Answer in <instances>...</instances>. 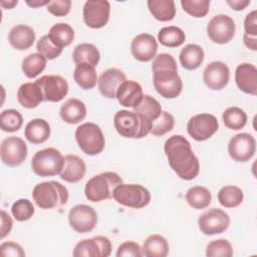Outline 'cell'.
<instances>
[{
	"mask_svg": "<svg viewBox=\"0 0 257 257\" xmlns=\"http://www.w3.org/2000/svg\"><path fill=\"white\" fill-rule=\"evenodd\" d=\"M26 143L19 137H8L1 143V161L8 167L20 166L27 157Z\"/></svg>",
	"mask_w": 257,
	"mask_h": 257,
	"instance_id": "cell-16",
	"label": "cell"
},
{
	"mask_svg": "<svg viewBox=\"0 0 257 257\" xmlns=\"http://www.w3.org/2000/svg\"><path fill=\"white\" fill-rule=\"evenodd\" d=\"M219 128V122L211 113H199L192 116L187 123L188 134L198 142L210 139Z\"/></svg>",
	"mask_w": 257,
	"mask_h": 257,
	"instance_id": "cell-10",
	"label": "cell"
},
{
	"mask_svg": "<svg viewBox=\"0 0 257 257\" xmlns=\"http://www.w3.org/2000/svg\"><path fill=\"white\" fill-rule=\"evenodd\" d=\"M59 115L61 119L69 124H75L83 120L86 116L85 104L77 98H68L60 107Z\"/></svg>",
	"mask_w": 257,
	"mask_h": 257,
	"instance_id": "cell-26",
	"label": "cell"
},
{
	"mask_svg": "<svg viewBox=\"0 0 257 257\" xmlns=\"http://www.w3.org/2000/svg\"><path fill=\"white\" fill-rule=\"evenodd\" d=\"M68 190L56 181L37 184L32 190V199L43 210H50L64 206L68 201Z\"/></svg>",
	"mask_w": 257,
	"mask_h": 257,
	"instance_id": "cell-4",
	"label": "cell"
},
{
	"mask_svg": "<svg viewBox=\"0 0 257 257\" xmlns=\"http://www.w3.org/2000/svg\"><path fill=\"white\" fill-rule=\"evenodd\" d=\"M158 51V42L156 38L149 33L137 35L131 43V52L135 59L148 62L155 58Z\"/></svg>",
	"mask_w": 257,
	"mask_h": 257,
	"instance_id": "cell-19",
	"label": "cell"
},
{
	"mask_svg": "<svg viewBox=\"0 0 257 257\" xmlns=\"http://www.w3.org/2000/svg\"><path fill=\"white\" fill-rule=\"evenodd\" d=\"M17 100L25 108H34L42 102L43 94L39 85L34 82H25L17 90Z\"/></svg>",
	"mask_w": 257,
	"mask_h": 257,
	"instance_id": "cell-25",
	"label": "cell"
},
{
	"mask_svg": "<svg viewBox=\"0 0 257 257\" xmlns=\"http://www.w3.org/2000/svg\"><path fill=\"white\" fill-rule=\"evenodd\" d=\"M50 125L43 118H34L30 120L24 130V137L33 144L39 145L45 143L50 137Z\"/></svg>",
	"mask_w": 257,
	"mask_h": 257,
	"instance_id": "cell-27",
	"label": "cell"
},
{
	"mask_svg": "<svg viewBox=\"0 0 257 257\" xmlns=\"http://www.w3.org/2000/svg\"><path fill=\"white\" fill-rule=\"evenodd\" d=\"M47 35L55 45L63 49L73 41L74 30L67 23H56L51 26Z\"/></svg>",
	"mask_w": 257,
	"mask_h": 257,
	"instance_id": "cell-33",
	"label": "cell"
},
{
	"mask_svg": "<svg viewBox=\"0 0 257 257\" xmlns=\"http://www.w3.org/2000/svg\"><path fill=\"white\" fill-rule=\"evenodd\" d=\"M164 151L171 169L180 179L191 181L199 175V159L185 137L181 135L170 137L165 143Z\"/></svg>",
	"mask_w": 257,
	"mask_h": 257,
	"instance_id": "cell-1",
	"label": "cell"
},
{
	"mask_svg": "<svg viewBox=\"0 0 257 257\" xmlns=\"http://www.w3.org/2000/svg\"><path fill=\"white\" fill-rule=\"evenodd\" d=\"M73 79L82 89L87 90L93 88L98 80L95 66L87 63L77 64L74 68Z\"/></svg>",
	"mask_w": 257,
	"mask_h": 257,
	"instance_id": "cell-32",
	"label": "cell"
},
{
	"mask_svg": "<svg viewBox=\"0 0 257 257\" xmlns=\"http://www.w3.org/2000/svg\"><path fill=\"white\" fill-rule=\"evenodd\" d=\"M153 83L157 92L164 98H176L183 89V81L178 73L175 58L169 53L155 56L153 64Z\"/></svg>",
	"mask_w": 257,
	"mask_h": 257,
	"instance_id": "cell-2",
	"label": "cell"
},
{
	"mask_svg": "<svg viewBox=\"0 0 257 257\" xmlns=\"http://www.w3.org/2000/svg\"><path fill=\"white\" fill-rule=\"evenodd\" d=\"M64 157L54 148L37 151L31 160V169L39 177H51L60 174Z\"/></svg>",
	"mask_w": 257,
	"mask_h": 257,
	"instance_id": "cell-7",
	"label": "cell"
},
{
	"mask_svg": "<svg viewBox=\"0 0 257 257\" xmlns=\"http://www.w3.org/2000/svg\"><path fill=\"white\" fill-rule=\"evenodd\" d=\"M230 225L229 215L218 208H212L203 213L198 219L200 231L208 236L225 232Z\"/></svg>",
	"mask_w": 257,
	"mask_h": 257,
	"instance_id": "cell-13",
	"label": "cell"
},
{
	"mask_svg": "<svg viewBox=\"0 0 257 257\" xmlns=\"http://www.w3.org/2000/svg\"><path fill=\"white\" fill-rule=\"evenodd\" d=\"M147 4L154 18L159 21H171L176 15V5L173 0H149Z\"/></svg>",
	"mask_w": 257,
	"mask_h": 257,
	"instance_id": "cell-31",
	"label": "cell"
},
{
	"mask_svg": "<svg viewBox=\"0 0 257 257\" xmlns=\"http://www.w3.org/2000/svg\"><path fill=\"white\" fill-rule=\"evenodd\" d=\"M133 111L144 115L153 122L160 116L163 110L160 102L155 97L150 94H144L143 100L138 106L134 107Z\"/></svg>",
	"mask_w": 257,
	"mask_h": 257,
	"instance_id": "cell-39",
	"label": "cell"
},
{
	"mask_svg": "<svg viewBox=\"0 0 257 257\" xmlns=\"http://www.w3.org/2000/svg\"><path fill=\"white\" fill-rule=\"evenodd\" d=\"M41 88L44 101L58 102L68 92V83L65 78L56 74L43 75L35 81Z\"/></svg>",
	"mask_w": 257,
	"mask_h": 257,
	"instance_id": "cell-17",
	"label": "cell"
},
{
	"mask_svg": "<svg viewBox=\"0 0 257 257\" xmlns=\"http://www.w3.org/2000/svg\"><path fill=\"white\" fill-rule=\"evenodd\" d=\"M110 5L106 0H88L83 5L84 23L93 29L105 26L109 19Z\"/></svg>",
	"mask_w": 257,
	"mask_h": 257,
	"instance_id": "cell-15",
	"label": "cell"
},
{
	"mask_svg": "<svg viewBox=\"0 0 257 257\" xmlns=\"http://www.w3.org/2000/svg\"><path fill=\"white\" fill-rule=\"evenodd\" d=\"M36 49L46 59H54V58L58 57L62 52V48L55 45L51 41V39L48 37V35H43L37 41Z\"/></svg>",
	"mask_w": 257,
	"mask_h": 257,
	"instance_id": "cell-45",
	"label": "cell"
},
{
	"mask_svg": "<svg viewBox=\"0 0 257 257\" xmlns=\"http://www.w3.org/2000/svg\"><path fill=\"white\" fill-rule=\"evenodd\" d=\"M126 80L125 74L116 67H110L104 70L98 80V90L106 98H116V93L123 81Z\"/></svg>",
	"mask_w": 257,
	"mask_h": 257,
	"instance_id": "cell-20",
	"label": "cell"
},
{
	"mask_svg": "<svg viewBox=\"0 0 257 257\" xmlns=\"http://www.w3.org/2000/svg\"><path fill=\"white\" fill-rule=\"evenodd\" d=\"M72 59L76 65L87 63L96 66L100 59V53L94 44L80 43L75 46L72 52Z\"/></svg>",
	"mask_w": 257,
	"mask_h": 257,
	"instance_id": "cell-30",
	"label": "cell"
},
{
	"mask_svg": "<svg viewBox=\"0 0 257 257\" xmlns=\"http://www.w3.org/2000/svg\"><path fill=\"white\" fill-rule=\"evenodd\" d=\"M0 255L2 257H24L25 252L19 244L8 241L0 245Z\"/></svg>",
	"mask_w": 257,
	"mask_h": 257,
	"instance_id": "cell-48",
	"label": "cell"
},
{
	"mask_svg": "<svg viewBox=\"0 0 257 257\" xmlns=\"http://www.w3.org/2000/svg\"><path fill=\"white\" fill-rule=\"evenodd\" d=\"M204 50L198 44H187L182 48L179 59L183 68L187 70L197 69L204 61Z\"/></svg>",
	"mask_w": 257,
	"mask_h": 257,
	"instance_id": "cell-28",
	"label": "cell"
},
{
	"mask_svg": "<svg viewBox=\"0 0 257 257\" xmlns=\"http://www.w3.org/2000/svg\"><path fill=\"white\" fill-rule=\"evenodd\" d=\"M233 254V247L226 239L213 240L206 248V256L208 257H232Z\"/></svg>",
	"mask_w": 257,
	"mask_h": 257,
	"instance_id": "cell-43",
	"label": "cell"
},
{
	"mask_svg": "<svg viewBox=\"0 0 257 257\" xmlns=\"http://www.w3.org/2000/svg\"><path fill=\"white\" fill-rule=\"evenodd\" d=\"M68 222L70 227L77 233H88L97 224V214L95 210L84 204L75 205L69 210Z\"/></svg>",
	"mask_w": 257,
	"mask_h": 257,
	"instance_id": "cell-12",
	"label": "cell"
},
{
	"mask_svg": "<svg viewBox=\"0 0 257 257\" xmlns=\"http://www.w3.org/2000/svg\"><path fill=\"white\" fill-rule=\"evenodd\" d=\"M13 227V220L10 215L4 210L1 211V229H0V239H4Z\"/></svg>",
	"mask_w": 257,
	"mask_h": 257,
	"instance_id": "cell-50",
	"label": "cell"
},
{
	"mask_svg": "<svg viewBox=\"0 0 257 257\" xmlns=\"http://www.w3.org/2000/svg\"><path fill=\"white\" fill-rule=\"evenodd\" d=\"M86 165L84 161L76 155H66L62 170L59 174L61 180L67 183H77L85 175Z\"/></svg>",
	"mask_w": 257,
	"mask_h": 257,
	"instance_id": "cell-23",
	"label": "cell"
},
{
	"mask_svg": "<svg viewBox=\"0 0 257 257\" xmlns=\"http://www.w3.org/2000/svg\"><path fill=\"white\" fill-rule=\"evenodd\" d=\"M186 201L190 207L196 210H202L211 204V192L203 186H194L186 193Z\"/></svg>",
	"mask_w": 257,
	"mask_h": 257,
	"instance_id": "cell-34",
	"label": "cell"
},
{
	"mask_svg": "<svg viewBox=\"0 0 257 257\" xmlns=\"http://www.w3.org/2000/svg\"><path fill=\"white\" fill-rule=\"evenodd\" d=\"M112 198L122 206L142 209L151 202L150 191L139 184H120L113 190Z\"/></svg>",
	"mask_w": 257,
	"mask_h": 257,
	"instance_id": "cell-8",
	"label": "cell"
},
{
	"mask_svg": "<svg viewBox=\"0 0 257 257\" xmlns=\"http://www.w3.org/2000/svg\"><path fill=\"white\" fill-rule=\"evenodd\" d=\"M23 123L22 114L13 108L5 109L0 114V127L3 132L14 133L19 131Z\"/></svg>",
	"mask_w": 257,
	"mask_h": 257,
	"instance_id": "cell-40",
	"label": "cell"
},
{
	"mask_svg": "<svg viewBox=\"0 0 257 257\" xmlns=\"http://www.w3.org/2000/svg\"><path fill=\"white\" fill-rule=\"evenodd\" d=\"M243 42L245 46L253 51L257 50V37L256 36H250L244 33L243 35Z\"/></svg>",
	"mask_w": 257,
	"mask_h": 257,
	"instance_id": "cell-52",
	"label": "cell"
},
{
	"mask_svg": "<svg viewBox=\"0 0 257 257\" xmlns=\"http://www.w3.org/2000/svg\"><path fill=\"white\" fill-rule=\"evenodd\" d=\"M181 5L185 12L196 18L205 17L210 9L208 0H182Z\"/></svg>",
	"mask_w": 257,
	"mask_h": 257,
	"instance_id": "cell-44",
	"label": "cell"
},
{
	"mask_svg": "<svg viewBox=\"0 0 257 257\" xmlns=\"http://www.w3.org/2000/svg\"><path fill=\"white\" fill-rule=\"evenodd\" d=\"M35 40V32L32 27L25 24L14 26L9 34L8 41L16 50H26L30 48Z\"/></svg>",
	"mask_w": 257,
	"mask_h": 257,
	"instance_id": "cell-24",
	"label": "cell"
},
{
	"mask_svg": "<svg viewBox=\"0 0 257 257\" xmlns=\"http://www.w3.org/2000/svg\"><path fill=\"white\" fill-rule=\"evenodd\" d=\"M35 209L31 201L28 199H19L13 203L11 207L12 216L16 221L24 222L32 218Z\"/></svg>",
	"mask_w": 257,
	"mask_h": 257,
	"instance_id": "cell-42",
	"label": "cell"
},
{
	"mask_svg": "<svg viewBox=\"0 0 257 257\" xmlns=\"http://www.w3.org/2000/svg\"><path fill=\"white\" fill-rule=\"evenodd\" d=\"M159 42L167 47H179L186 40L185 32L177 26L171 25L163 27L158 33Z\"/></svg>",
	"mask_w": 257,
	"mask_h": 257,
	"instance_id": "cell-35",
	"label": "cell"
},
{
	"mask_svg": "<svg viewBox=\"0 0 257 257\" xmlns=\"http://www.w3.org/2000/svg\"><path fill=\"white\" fill-rule=\"evenodd\" d=\"M75 141L79 149L88 156L100 154L105 146L101 128L93 122H84L75 130Z\"/></svg>",
	"mask_w": 257,
	"mask_h": 257,
	"instance_id": "cell-6",
	"label": "cell"
},
{
	"mask_svg": "<svg viewBox=\"0 0 257 257\" xmlns=\"http://www.w3.org/2000/svg\"><path fill=\"white\" fill-rule=\"evenodd\" d=\"M256 152V141L248 133H240L233 136L228 144V153L235 162L244 163L253 158Z\"/></svg>",
	"mask_w": 257,
	"mask_h": 257,
	"instance_id": "cell-14",
	"label": "cell"
},
{
	"mask_svg": "<svg viewBox=\"0 0 257 257\" xmlns=\"http://www.w3.org/2000/svg\"><path fill=\"white\" fill-rule=\"evenodd\" d=\"M17 0H11V1H2L1 6L5 9H12L15 5H17Z\"/></svg>",
	"mask_w": 257,
	"mask_h": 257,
	"instance_id": "cell-54",
	"label": "cell"
},
{
	"mask_svg": "<svg viewBox=\"0 0 257 257\" xmlns=\"http://www.w3.org/2000/svg\"><path fill=\"white\" fill-rule=\"evenodd\" d=\"M115 255L116 257H142L143 251L137 242L125 241L117 247Z\"/></svg>",
	"mask_w": 257,
	"mask_h": 257,
	"instance_id": "cell-46",
	"label": "cell"
},
{
	"mask_svg": "<svg viewBox=\"0 0 257 257\" xmlns=\"http://www.w3.org/2000/svg\"><path fill=\"white\" fill-rule=\"evenodd\" d=\"M144 92L142 85L135 80H125L119 86L116 98L124 107H136L143 100Z\"/></svg>",
	"mask_w": 257,
	"mask_h": 257,
	"instance_id": "cell-22",
	"label": "cell"
},
{
	"mask_svg": "<svg viewBox=\"0 0 257 257\" xmlns=\"http://www.w3.org/2000/svg\"><path fill=\"white\" fill-rule=\"evenodd\" d=\"M122 184V179L114 172H104L90 178L84 187L85 198L98 203L112 198L115 187Z\"/></svg>",
	"mask_w": 257,
	"mask_h": 257,
	"instance_id": "cell-5",
	"label": "cell"
},
{
	"mask_svg": "<svg viewBox=\"0 0 257 257\" xmlns=\"http://www.w3.org/2000/svg\"><path fill=\"white\" fill-rule=\"evenodd\" d=\"M227 4L236 11L244 10L249 4L250 0H227Z\"/></svg>",
	"mask_w": 257,
	"mask_h": 257,
	"instance_id": "cell-51",
	"label": "cell"
},
{
	"mask_svg": "<svg viewBox=\"0 0 257 257\" xmlns=\"http://www.w3.org/2000/svg\"><path fill=\"white\" fill-rule=\"evenodd\" d=\"M71 8L70 0H53L47 5V11L56 17L65 16L69 13Z\"/></svg>",
	"mask_w": 257,
	"mask_h": 257,
	"instance_id": "cell-47",
	"label": "cell"
},
{
	"mask_svg": "<svg viewBox=\"0 0 257 257\" xmlns=\"http://www.w3.org/2000/svg\"><path fill=\"white\" fill-rule=\"evenodd\" d=\"M174 126H175L174 116L170 112L163 110L160 116L153 121L151 134L156 137H162L167 133L171 132L174 128Z\"/></svg>",
	"mask_w": 257,
	"mask_h": 257,
	"instance_id": "cell-41",
	"label": "cell"
},
{
	"mask_svg": "<svg viewBox=\"0 0 257 257\" xmlns=\"http://www.w3.org/2000/svg\"><path fill=\"white\" fill-rule=\"evenodd\" d=\"M47 59L39 52L31 53L22 60V71L28 78H35L46 67Z\"/></svg>",
	"mask_w": 257,
	"mask_h": 257,
	"instance_id": "cell-37",
	"label": "cell"
},
{
	"mask_svg": "<svg viewBox=\"0 0 257 257\" xmlns=\"http://www.w3.org/2000/svg\"><path fill=\"white\" fill-rule=\"evenodd\" d=\"M49 0H32V1H29L27 0L26 3L27 5L33 7V8H37V7H40V6H44V5H48L49 4Z\"/></svg>",
	"mask_w": 257,
	"mask_h": 257,
	"instance_id": "cell-53",
	"label": "cell"
},
{
	"mask_svg": "<svg viewBox=\"0 0 257 257\" xmlns=\"http://www.w3.org/2000/svg\"><path fill=\"white\" fill-rule=\"evenodd\" d=\"M111 242L105 236H95L83 239L76 243L73 248L74 257H107L111 253Z\"/></svg>",
	"mask_w": 257,
	"mask_h": 257,
	"instance_id": "cell-11",
	"label": "cell"
},
{
	"mask_svg": "<svg viewBox=\"0 0 257 257\" xmlns=\"http://www.w3.org/2000/svg\"><path fill=\"white\" fill-rule=\"evenodd\" d=\"M152 121L135 111L120 109L113 116V125L123 138L142 139L151 133Z\"/></svg>",
	"mask_w": 257,
	"mask_h": 257,
	"instance_id": "cell-3",
	"label": "cell"
},
{
	"mask_svg": "<svg viewBox=\"0 0 257 257\" xmlns=\"http://www.w3.org/2000/svg\"><path fill=\"white\" fill-rule=\"evenodd\" d=\"M229 78V67L222 61L215 60L210 62L203 71V80L212 90H220L224 88L228 84Z\"/></svg>",
	"mask_w": 257,
	"mask_h": 257,
	"instance_id": "cell-18",
	"label": "cell"
},
{
	"mask_svg": "<svg viewBox=\"0 0 257 257\" xmlns=\"http://www.w3.org/2000/svg\"><path fill=\"white\" fill-rule=\"evenodd\" d=\"M236 32L234 20L226 14L215 15L207 25V34L210 40L217 44L230 42Z\"/></svg>",
	"mask_w": 257,
	"mask_h": 257,
	"instance_id": "cell-9",
	"label": "cell"
},
{
	"mask_svg": "<svg viewBox=\"0 0 257 257\" xmlns=\"http://www.w3.org/2000/svg\"><path fill=\"white\" fill-rule=\"evenodd\" d=\"M219 203L225 208H236L242 204L244 199L243 191L233 185L222 187L217 195Z\"/></svg>",
	"mask_w": 257,
	"mask_h": 257,
	"instance_id": "cell-36",
	"label": "cell"
},
{
	"mask_svg": "<svg viewBox=\"0 0 257 257\" xmlns=\"http://www.w3.org/2000/svg\"><path fill=\"white\" fill-rule=\"evenodd\" d=\"M235 81L238 88L248 94H257V68L254 64L244 62L235 70Z\"/></svg>",
	"mask_w": 257,
	"mask_h": 257,
	"instance_id": "cell-21",
	"label": "cell"
},
{
	"mask_svg": "<svg viewBox=\"0 0 257 257\" xmlns=\"http://www.w3.org/2000/svg\"><path fill=\"white\" fill-rule=\"evenodd\" d=\"M143 256L166 257L169 254L170 246L167 239L159 234L150 235L143 244Z\"/></svg>",
	"mask_w": 257,
	"mask_h": 257,
	"instance_id": "cell-29",
	"label": "cell"
},
{
	"mask_svg": "<svg viewBox=\"0 0 257 257\" xmlns=\"http://www.w3.org/2000/svg\"><path fill=\"white\" fill-rule=\"evenodd\" d=\"M245 34L250 36H257V11L253 10L245 16L244 20Z\"/></svg>",
	"mask_w": 257,
	"mask_h": 257,
	"instance_id": "cell-49",
	"label": "cell"
},
{
	"mask_svg": "<svg viewBox=\"0 0 257 257\" xmlns=\"http://www.w3.org/2000/svg\"><path fill=\"white\" fill-rule=\"evenodd\" d=\"M224 124L233 131L243 128L247 123L246 112L238 106H230L226 108L222 114Z\"/></svg>",
	"mask_w": 257,
	"mask_h": 257,
	"instance_id": "cell-38",
	"label": "cell"
}]
</instances>
